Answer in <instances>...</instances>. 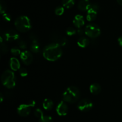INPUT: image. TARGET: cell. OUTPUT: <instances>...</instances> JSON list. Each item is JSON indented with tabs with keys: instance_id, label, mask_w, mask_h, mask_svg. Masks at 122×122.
<instances>
[{
	"instance_id": "34",
	"label": "cell",
	"mask_w": 122,
	"mask_h": 122,
	"mask_svg": "<svg viewBox=\"0 0 122 122\" xmlns=\"http://www.w3.org/2000/svg\"><path fill=\"white\" fill-rule=\"evenodd\" d=\"M116 1L118 2V4H119L120 5H122V0H116Z\"/></svg>"
},
{
	"instance_id": "10",
	"label": "cell",
	"mask_w": 122,
	"mask_h": 122,
	"mask_svg": "<svg viewBox=\"0 0 122 122\" xmlns=\"http://www.w3.org/2000/svg\"><path fill=\"white\" fill-rule=\"evenodd\" d=\"M68 110H69L68 106L67 105L66 102L64 101L59 102V104L57 105V107H56L57 113L60 116H64L67 115Z\"/></svg>"
},
{
	"instance_id": "17",
	"label": "cell",
	"mask_w": 122,
	"mask_h": 122,
	"mask_svg": "<svg viewBox=\"0 0 122 122\" xmlns=\"http://www.w3.org/2000/svg\"><path fill=\"white\" fill-rule=\"evenodd\" d=\"M89 91L94 95H97L101 92V87L98 83H92L89 87Z\"/></svg>"
},
{
	"instance_id": "27",
	"label": "cell",
	"mask_w": 122,
	"mask_h": 122,
	"mask_svg": "<svg viewBox=\"0 0 122 122\" xmlns=\"http://www.w3.org/2000/svg\"><path fill=\"white\" fill-rule=\"evenodd\" d=\"M11 54L13 56H19V55H20V54H21L20 49L17 47L12 48L11 50Z\"/></svg>"
},
{
	"instance_id": "15",
	"label": "cell",
	"mask_w": 122,
	"mask_h": 122,
	"mask_svg": "<svg viewBox=\"0 0 122 122\" xmlns=\"http://www.w3.org/2000/svg\"><path fill=\"white\" fill-rule=\"evenodd\" d=\"M91 4L89 0H81L78 4V8L82 11H88L90 8Z\"/></svg>"
},
{
	"instance_id": "4",
	"label": "cell",
	"mask_w": 122,
	"mask_h": 122,
	"mask_svg": "<svg viewBox=\"0 0 122 122\" xmlns=\"http://www.w3.org/2000/svg\"><path fill=\"white\" fill-rule=\"evenodd\" d=\"M1 82L3 85L8 89H11L15 85V77L14 73L9 70L4 71L1 75Z\"/></svg>"
},
{
	"instance_id": "28",
	"label": "cell",
	"mask_w": 122,
	"mask_h": 122,
	"mask_svg": "<svg viewBox=\"0 0 122 122\" xmlns=\"http://www.w3.org/2000/svg\"><path fill=\"white\" fill-rule=\"evenodd\" d=\"M1 51L2 54H6L8 52V47L4 43L1 42Z\"/></svg>"
},
{
	"instance_id": "6",
	"label": "cell",
	"mask_w": 122,
	"mask_h": 122,
	"mask_svg": "<svg viewBox=\"0 0 122 122\" xmlns=\"http://www.w3.org/2000/svg\"><path fill=\"white\" fill-rule=\"evenodd\" d=\"M99 10V7L97 4H91L89 9L87 11L86 19L88 21H92L96 19L98 12Z\"/></svg>"
},
{
	"instance_id": "24",
	"label": "cell",
	"mask_w": 122,
	"mask_h": 122,
	"mask_svg": "<svg viewBox=\"0 0 122 122\" xmlns=\"http://www.w3.org/2000/svg\"><path fill=\"white\" fill-rule=\"evenodd\" d=\"M64 8L63 7H57V8L55 10V13H56V15H61L62 14L64 13Z\"/></svg>"
},
{
	"instance_id": "29",
	"label": "cell",
	"mask_w": 122,
	"mask_h": 122,
	"mask_svg": "<svg viewBox=\"0 0 122 122\" xmlns=\"http://www.w3.org/2000/svg\"><path fill=\"white\" fill-rule=\"evenodd\" d=\"M19 73L21 77H26L27 76L28 72L25 68H20L19 69Z\"/></svg>"
},
{
	"instance_id": "5",
	"label": "cell",
	"mask_w": 122,
	"mask_h": 122,
	"mask_svg": "<svg viewBox=\"0 0 122 122\" xmlns=\"http://www.w3.org/2000/svg\"><path fill=\"white\" fill-rule=\"evenodd\" d=\"M85 33L89 38H96L101 34V29L95 24H89L86 26Z\"/></svg>"
},
{
	"instance_id": "3",
	"label": "cell",
	"mask_w": 122,
	"mask_h": 122,
	"mask_svg": "<svg viewBox=\"0 0 122 122\" xmlns=\"http://www.w3.org/2000/svg\"><path fill=\"white\" fill-rule=\"evenodd\" d=\"M14 25L18 31L20 32H26L29 30L32 27L31 22L29 17L25 15L20 16L15 20Z\"/></svg>"
},
{
	"instance_id": "21",
	"label": "cell",
	"mask_w": 122,
	"mask_h": 122,
	"mask_svg": "<svg viewBox=\"0 0 122 122\" xmlns=\"http://www.w3.org/2000/svg\"><path fill=\"white\" fill-rule=\"evenodd\" d=\"M6 10H7V5L5 2L4 1H0V13L2 14L5 13Z\"/></svg>"
},
{
	"instance_id": "20",
	"label": "cell",
	"mask_w": 122,
	"mask_h": 122,
	"mask_svg": "<svg viewBox=\"0 0 122 122\" xmlns=\"http://www.w3.org/2000/svg\"><path fill=\"white\" fill-rule=\"evenodd\" d=\"M62 4L66 8H70L75 5V0H63Z\"/></svg>"
},
{
	"instance_id": "8",
	"label": "cell",
	"mask_w": 122,
	"mask_h": 122,
	"mask_svg": "<svg viewBox=\"0 0 122 122\" xmlns=\"http://www.w3.org/2000/svg\"><path fill=\"white\" fill-rule=\"evenodd\" d=\"M4 39L6 41L11 42L19 39V35L17 32L13 29H8L4 32L3 34Z\"/></svg>"
},
{
	"instance_id": "11",
	"label": "cell",
	"mask_w": 122,
	"mask_h": 122,
	"mask_svg": "<svg viewBox=\"0 0 122 122\" xmlns=\"http://www.w3.org/2000/svg\"><path fill=\"white\" fill-rule=\"evenodd\" d=\"M31 106L27 104H21L18 107L17 113L19 115L22 117H26L30 113Z\"/></svg>"
},
{
	"instance_id": "23",
	"label": "cell",
	"mask_w": 122,
	"mask_h": 122,
	"mask_svg": "<svg viewBox=\"0 0 122 122\" xmlns=\"http://www.w3.org/2000/svg\"><path fill=\"white\" fill-rule=\"evenodd\" d=\"M17 44L19 47L21 49H26V48H27L26 43L25 42V41L22 40V39H18Z\"/></svg>"
},
{
	"instance_id": "7",
	"label": "cell",
	"mask_w": 122,
	"mask_h": 122,
	"mask_svg": "<svg viewBox=\"0 0 122 122\" xmlns=\"http://www.w3.org/2000/svg\"><path fill=\"white\" fill-rule=\"evenodd\" d=\"M93 107V103L88 99H83L79 102L77 108L81 112H86L91 110Z\"/></svg>"
},
{
	"instance_id": "33",
	"label": "cell",
	"mask_w": 122,
	"mask_h": 122,
	"mask_svg": "<svg viewBox=\"0 0 122 122\" xmlns=\"http://www.w3.org/2000/svg\"><path fill=\"white\" fill-rule=\"evenodd\" d=\"M118 42H119V45L122 47V36L119 38V39H118Z\"/></svg>"
},
{
	"instance_id": "13",
	"label": "cell",
	"mask_w": 122,
	"mask_h": 122,
	"mask_svg": "<svg viewBox=\"0 0 122 122\" xmlns=\"http://www.w3.org/2000/svg\"><path fill=\"white\" fill-rule=\"evenodd\" d=\"M51 39L56 43H57L61 46H65L67 44V39L61 35L56 33H54L51 35Z\"/></svg>"
},
{
	"instance_id": "14",
	"label": "cell",
	"mask_w": 122,
	"mask_h": 122,
	"mask_svg": "<svg viewBox=\"0 0 122 122\" xmlns=\"http://www.w3.org/2000/svg\"><path fill=\"white\" fill-rule=\"evenodd\" d=\"M73 22V24L75 27H77L78 29L81 28L85 25L84 18H83L82 15L78 14V15H75Z\"/></svg>"
},
{
	"instance_id": "30",
	"label": "cell",
	"mask_w": 122,
	"mask_h": 122,
	"mask_svg": "<svg viewBox=\"0 0 122 122\" xmlns=\"http://www.w3.org/2000/svg\"><path fill=\"white\" fill-rule=\"evenodd\" d=\"M2 18H3V20L5 21H10L11 20V16L10 14H8V13H4V14H2Z\"/></svg>"
},
{
	"instance_id": "31",
	"label": "cell",
	"mask_w": 122,
	"mask_h": 122,
	"mask_svg": "<svg viewBox=\"0 0 122 122\" xmlns=\"http://www.w3.org/2000/svg\"><path fill=\"white\" fill-rule=\"evenodd\" d=\"M77 34L81 36V35H83V33H84V32H83V30L81 29V28H79L78 30H77Z\"/></svg>"
},
{
	"instance_id": "16",
	"label": "cell",
	"mask_w": 122,
	"mask_h": 122,
	"mask_svg": "<svg viewBox=\"0 0 122 122\" xmlns=\"http://www.w3.org/2000/svg\"><path fill=\"white\" fill-rule=\"evenodd\" d=\"M10 66L13 71H17L20 69V63L19 60L15 57H12L10 60Z\"/></svg>"
},
{
	"instance_id": "35",
	"label": "cell",
	"mask_w": 122,
	"mask_h": 122,
	"mask_svg": "<svg viewBox=\"0 0 122 122\" xmlns=\"http://www.w3.org/2000/svg\"><path fill=\"white\" fill-rule=\"evenodd\" d=\"M2 100H3V97H2V94H1V102H2Z\"/></svg>"
},
{
	"instance_id": "9",
	"label": "cell",
	"mask_w": 122,
	"mask_h": 122,
	"mask_svg": "<svg viewBox=\"0 0 122 122\" xmlns=\"http://www.w3.org/2000/svg\"><path fill=\"white\" fill-rule=\"evenodd\" d=\"M20 60L26 65H29L33 61V57L32 53L28 51H24L20 55Z\"/></svg>"
},
{
	"instance_id": "2",
	"label": "cell",
	"mask_w": 122,
	"mask_h": 122,
	"mask_svg": "<svg viewBox=\"0 0 122 122\" xmlns=\"http://www.w3.org/2000/svg\"><path fill=\"white\" fill-rule=\"evenodd\" d=\"M80 97V91L76 86H70L67 88L63 94V101L68 103H75Z\"/></svg>"
},
{
	"instance_id": "32",
	"label": "cell",
	"mask_w": 122,
	"mask_h": 122,
	"mask_svg": "<svg viewBox=\"0 0 122 122\" xmlns=\"http://www.w3.org/2000/svg\"><path fill=\"white\" fill-rule=\"evenodd\" d=\"M29 104L32 107H33L35 106V101H30L29 102Z\"/></svg>"
},
{
	"instance_id": "22",
	"label": "cell",
	"mask_w": 122,
	"mask_h": 122,
	"mask_svg": "<svg viewBox=\"0 0 122 122\" xmlns=\"http://www.w3.org/2000/svg\"><path fill=\"white\" fill-rule=\"evenodd\" d=\"M34 114L37 118H39V119H41V118L44 116L43 112L41 110L39 109V108H37V109H36L35 110Z\"/></svg>"
},
{
	"instance_id": "26",
	"label": "cell",
	"mask_w": 122,
	"mask_h": 122,
	"mask_svg": "<svg viewBox=\"0 0 122 122\" xmlns=\"http://www.w3.org/2000/svg\"><path fill=\"white\" fill-rule=\"evenodd\" d=\"M76 33V30L73 27H68L66 29V34L68 36H73Z\"/></svg>"
},
{
	"instance_id": "18",
	"label": "cell",
	"mask_w": 122,
	"mask_h": 122,
	"mask_svg": "<svg viewBox=\"0 0 122 122\" xmlns=\"http://www.w3.org/2000/svg\"><path fill=\"white\" fill-rule=\"evenodd\" d=\"M77 45L81 48H86L88 46L89 44V40L87 38L85 37H81L78 39L77 42Z\"/></svg>"
},
{
	"instance_id": "1",
	"label": "cell",
	"mask_w": 122,
	"mask_h": 122,
	"mask_svg": "<svg viewBox=\"0 0 122 122\" xmlns=\"http://www.w3.org/2000/svg\"><path fill=\"white\" fill-rule=\"evenodd\" d=\"M61 45L57 43L48 44L43 50V56L50 61H55L59 59L62 56V49Z\"/></svg>"
},
{
	"instance_id": "19",
	"label": "cell",
	"mask_w": 122,
	"mask_h": 122,
	"mask_svg": "<svg viewBox=\"0 0 122 122\" xmlns=\"http://www.w3.org/2000/svg\"><path fill=\"white\" fill-rule=\"evenodd\" d=\"M53 101L51 99L46 98L43 101V107H44V109L46 110H51L53 107Z\"/></svg>"
},
{
	"instance_id": "12",
	"label": "cell",
	"mask_w": 122,
	"mask_h": 122,
	"mask_svg": "<svg viewBox=\"0 0 122 122\" xmlns=\"http://www.w3.org/2000/svg\"><path fill=\"white\" fill-rule=\"evenodd\" d=\"M30 38L32 41V44L30 45V50L33 53H38L40 50V45H39L38 38L33 34L30 35Z\"/></svg>"
},
{
	"instance_id": "25",
	"label": "cell",
	"mask_w": 122,
	"mask_h": 122,
	"mask_svg": "<svg viewBox=\"0 0 122 122\" xmlns=\"http://www.w3.org/2000/svg\"><path fill=\"white\" fill-rule=\"evenodd\" d=\"M39 122H53L52 117L49 116H44L41 119H39Z\"/></svg>"
}]
</instances>
